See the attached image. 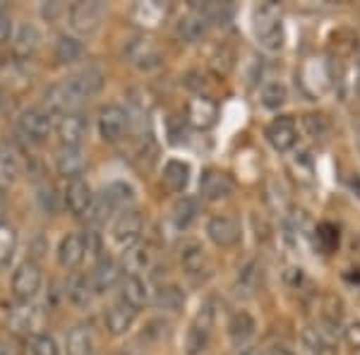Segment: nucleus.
<instances>
[{
    "instance_id": "1",
    "label": "nucleus",
    "mask_w": 360,
    "mask_h": 355,
    "mask_svg": "<svg viewBox=\"0 0 360 355\" xmlns=\"http://www.w3.org/2000/svg\"><path fill=\"white\" fill-rule=\"evenodd\" d=\"M252 32H255V39H257V44L262 46V49L271 51V53L283 49L286 34H283V20H281V13H278L276 5L264 3L255 10Z\"/></svg>"
},
{
    "instance_id": "2",
    "label": "nucleus",
    "mask_w": 360,
    "mask_h": 355,
    "mask_svg": "<svg viewBox=\"0 0 360 355\" xmlns=\"http://www.w3.org/2000/svg\"><path fill=\"white\" fill-rule=\"evenodd\" d=\"M298 82L303 86V91L310 98H319L324 96L329 89L334 86L332 79V67H329V60H322V58H307V60L300 65L298 72Z\"/></svg>"
},
{
    "instance_id": "3",
    "label": "nucleus",
    "mask_w": 360,
    "mask_h": 355,
    "mask_svg": "<svg viewBox=\"0 0 360 355\" xmlns=\"http://www.w3.org/2000/svg\"><path fill=\"white\" fill-rule=\"evenodd\" d=\"M68 15H70V27H72L79 37H91V34H96L103 25L106 5L98 3V0H82V3H75Z\"/></svg>"
},
{
    "instance_id": "4",
    "label": "nucleus",
    "mask_w": 360,
    "mask_h": 355,
    "mask_svg": "<svg viewBox=\"0 0 360 355\" xmlns=\"http://www.w3.org/2000/svg\"><path fill=\"white\" fill-rule=\"evenodd\" d=\"M96 127L103 142L115 144L125 137L127 127H130V113L123 106H118V103H108V106L98 110Z\"/></svg>"
},
{
    "instance_id": "5",
    "label": "nucleus",
    "mask_w": 360,
    "mask_h": 355,
    "mask_svg": "<svg viewBox=\"0 0 360 355\" xmlns=\"http://www.w3.org/2000/svg\"><path fill=\"white\" fill-rule=\"evenodd\" d=\"M41 283H44L41 266H39L37 262L27 259L15 269L10 288H13V295L20 302H29L32 298H37V293L41 290Z\"/></svg>"
},
{
    "instance_id": "6",
    "label": "nucleus",
    "mask_w": 360,
    "mask_h": 355,
    "mask_svg": "<svg viewBox=\"0 0 360 355\" xmlns=\"http://www.w3.org/2000/svg\"><path fill=\"white\" fill-rule=\"evenodd\" d=\"M142 228H144L142 214L132 212V209H125L123 214H118V219H115L113 226H111L113 245L127 252L130 247L137 245L139 235H142Z\"/></svg>"
},
{
    "instance_id": "7",
    "label": "nucleus",
    "mask_w": 360,
    "mask_h": 355,
    "mask_svg": "<svg viewBox=\"0 0 360 355\" xmlns=\"http://www.w3.org/2000/svg\"><path fill=\"white\" fill-rule=\"evenodd\" d=\"M180 266H183L185 276L193 278V281H205L212 273V262H209L207 250L200 245L197 240H185L180 245Z\"/></svg>"
},
{
    "instance_id": "8",
    "label": "nucleus",
    "mask_w": 360,
    "mask_h": 355,
    "mask_svg": "<svg viewBox=\"0 0 360 355\" xmlns=\"http://www.w3.org/2000/svg\"><path fill=\"white\" fill-rule=\"evenodd\" d=\"M17 130L32 142H44L53 130V118L44 108H27L17 115Z\"/></svg>"
},
{
    "instance_id": "9",
    "label": "nucleus",
    "mask_w": 360,
    "mask_h": 355,
    "mask_svg": "<svg viewBox=\"0 0 360 355\" xmlns=\"http://www.w3.org/2000/svg\"><path fill=\"white\" fill-rule=\"evenodd\" d=\"M212 327H214L212 305L200 307L195 322L188 329V339H185V351H188V355H200L202 351H207L209 339H212Z\"/></svg>"
},
{
    "instance_id": "10",
    "label": "nucleus",
    "mask_w": 360,
    "mask_h": 355,
    "mask_svg": "<svg viewBox=\"0 0 360 355\" xmlns=\"http://www.w3.org/2000/svg\"><path fill=\"white\" fill-rule=\"evenodd\" d=\"M123 58L139 70H154L161 65V53L144 37H132L123 44Z\"/></svg>"
},
{
    "instance_id": "11",
    "label": "nucleus",
    "mask_w": 360,
    "mask_h": 355,
    "mask_svg": "<svg viewBox=\"0 0 360 355\" xmlns=\"http://www.w3.org/2000/svg\"><path fill=\"white\" fill-rule=\"evenodd\" d=\"M207 235L217 247H233L240 243V224L229 214H214L207 221Z\"/></svg>"
},
{
    "instance_id": "12",
    "label": "nucleus",
    "mask_w": 360,
    "mask_h": 355,
    "mask_svg": "<svg viewBox=\"0 0 360 355\" xmlns=\"http://www.w3.org/2000/svg\"><path fill=\"white\" fill-rule=\"evenodd\" d=\"M236 190L233 178L229 173L219 171V168H207L200 178V195L207 202H221L226 197H231Z\"/></svg>"
},
{
    "instance_id": "13",
    "label": "nucleus",
    "mask_w": 360,
    "mask_h": 355,
    "mask_svg": "<svg viewBox=\"0 0 360 355\" xmlns=\"http://www.w3.org/2000/svg\"><path fill=\"white\" fill-rule=\"evenodd\" d=\"M266 142L281 154L291 151L298 144V125L291 115H278L266 125Z\"/></svg>"
},
{
    "instance_id": "14",
    "label": "nucleus",
    "mask_w": 360,
    "mask_h": 355,
    "mask_svg": "<svg viewBox=\"0 0 360 355\" xmlns=\"http://www.w3.org/2000/svg\"><path fill=\"white\" fill-rule=\"evenodd\" d=\"M56 257L63 269H75V266L82 264V259L86 257V243L82 233H68V235H63L60 243H58Z\"/></svg>"
},
{
    "instance_id": "15",
    "label": "nucleus",
    "mask_w": 360,
    "mask_h": 355,
    "mask_svg": "<svg viewBox=\"0 0 360 355\" xmlns=\"http://www.w3.org/2000/svg\"><path fill=\"white\" fill-rule=\"evenodd\" d=\"M94 192H91L89 183L84 178H72L65 188V207L75 217H86L91 205H94Z\"/></svg>"
},
{
    "instance_id": "16",
    "label": "nucleus",
    "mask_w": 360,
    "mask_h": 355,
    "mask_svg": "<svg viewBox=\"0 0 360 355\" xmlns=\"http://www.w3.org/2000/svg\"><path fill=\"white\" fill-rule=\"evenodd\" d=\"M303 346L310 351L312 355H332L336 351V334H334V327L329 324H312V327H305L303 331Z\"/></svg>"
},
{
    "instance_id": "17",
    "label": "nucleus",
    "mask_w": 360,
    "mask_h": 355,
    "mask_svg": "<svg viewBox=\"0 0 360 355\" xmlns=\"http://www.w3.org/2000/svg\"><path fill=\"white\" fill-rule=\"evenodd\" d=\"M65 82L70 84V89L77 94L79 101H84V98L96 96L98 91L103 89V72L98 67H84V70H79V72L65 77Z\"/></svg>"
},
{
    "instance_id": "18",
    "label": "nucleus",
    "mask_w": 360,
    "mask_h": 355,
    "mask_svg": "<svg viewBox=\"0 0 360 355\" xmlns=\"http://www.w3.org/2000/svg\"><path fill=\"white\" fill-rule=\"evenodd\" d=\"M86 130H89V123L82 113H65L58 120V137H60L63 147H79L86 137Z\"/></svg>"
},
{
    "instance_id": "19",
    "label": "nucleus",
    "mask_w": 360,
    "mask_h": 355,
    "mask_svg": "<svg viewBox=\"0 0 360 355\" xmlns=\"http://www.w3.org/2000/svg\"><path fill=\"white\" fill-rule=\"evenodd\" d=\"M91 286H94L96 293H108L111 288L118 286L123 281V269L120 264L111 257H101L96 262L94 271H91Z\"/></svg>"
},
{
    "instance_id": "20",
    "label": "nucleus",
    "mask_w": 360,
    "mask_h": 355,
    "mask_svg": "<svg viewBox=\"0 0 360 355\" xmlns=\"http://www.w3.org/2000/svg\"><path fill=\"white\" fill-rule=\"evenodd\" d=\"M219 118V106L207 96H197L188 103V120L190 125H195L197 130H209L217 125Z\"/></svg>"
},
{
    "instance_id": "21",
    "label": "nucleus",
    "mask_w": 360,
    "mask_h": 355,
    "mask_svg": "<svg viewBox=\"0 0 360 355\" xmlns=\"http://www.w3.org/2000/svg\"><path fill=\"white\" fill-rule=\"evenodd\" d=\"M135 317H137V310L135 307H130L127 302H115L106 310V329L111 331L113 336H123L127 331L132 329V324H135Z\"/></svg>"
},
{
    "instance_id": "22",
    "label": "nucleus",
    "mask_w": 360,
    "mask_h": 355,
    "mask_svg": "<svg viewBox=\"0 0 360 355\" xmlns=\"http://www.w3.org/2000/svg\"><path fill=\"white\" fill-rule=\"evenodd\" d=\"M86 166V159L79 147H63L56 154V171L65 178H82V171Z\"/></svg>"
},
{
    "instance_id": "23",
    "label": "nucleus",
    "mask_w": 360,
    "mask_h": 355,
    "mask_svg": "<svg viewBox=\"0 0 360 355\" xmlns=\"http://www.w3.org/2000/svg\"><path fill=\"white\" fill-rule=\"evenodd\" d=\"M161 178H164V185L171 192H183L190 183V164L180 159H168Z\"/></svg>"
},
{
    "instance_id": "24",
    "label": "nucleus",
    "mask_w": 360,
    "mask_h": 355,
    "mask_svg": "<svg viewBox=\"0 0 360 355\" xmlns=\"http://www.w3.org/2000/svg\"><path fill=\"white\" fill-rule=\"evenodd\" d=\"M152 298V293H149V286L147 281H144L142 276H132V273H127L125 281H123V302H127L130 307H144Z\"/></svg>"
},
{
    "instance_id": "25",
    "label": "nucleus",
    "mask_w": 360,
    "mask_h": 355,
    "mask_svg": "<svg viewBox=\"0 0 360 355\" xmlns=\"http://www.w3.org/2000/svg\"><path fill=\"white\" fill-rule=\"evenodd\" d=\"M255 329H257V324H255V317L250 312L238 310V312L231 314V319H229V336H231V341L238 343V346L252 339Z\"/></svg>"
},
{
    "instance_id": "26",
    "label": "nucleus",
    "mask_w": 360,
    "mask_h": 355,
    "mask_svg": "<svg viewBox=\"0 0 360 355\" xmlns=\"http://www.w3.org/2000/svg\"><path fill=\"white\" fill-rule=\"evenodd\" d=\"M207 32H209V22L200 13H195V10L188 17H183L178 25V37L188 44L202 41V39L207 37Z\"/></svg>"
},
{
    "instance_id": "27",
    "label": "nucleus",
    "mask_w": 360,
    "mask_h": 355,
    "mask_svg": "<svg viewBox=\"0 0 360 355\" xmlns=\"http://www.w3.org/2000/svg\"><path fill=\"white\" fill-rule=\"evenodd\" d=\"M53 56H56V60L60 63V65H70V63H77L79 58L84 56V44L79 41L77 37L63 34V37H58V41H56Z\"/></svg>"
},
{
    "instance_id": "28",
    "label": "nucleus",
    "mask_w": 360,
    "mask_h": 355,
    "mask_svg": "<svg viewBox=\"0 0 360 355\" xmlns=\"http://www.w3.org/2000/svg\"><path fill=\"white\" fill-rule=\"evenodd\" d=\"M197 200L193 197H180V200L171 209V221L176 226V231H188L197 219Z\"/></svg>"
},
{
    "instance_id": "29",
    "label": "nucleus",
    "mask_w": 360,
    "mask_h": 355,
    "mask_svg": "<svg viewBox=\"0 0 360 355\" xmlns=\"http://www.w3.org/2000/svg\"><path fill=\"white\" fill-rule=\"evenodd\" d=\"M20 171H22V166H20L17 154L10 147L0 144V190L10 188V185L20 178Z\"/></svg>"
},
{
    "instance_id": "30",
    "label": "nucleus",
    "mask_w": 360,
    "mask_h": 355,
    "mask_svg": "<svg viewBox=\"0 0 360 355\" xmlns=\"http://www.w3.org/2000/svg\"><path fill=\"white\" fill-rule=\"evenodd\" d=\"M68 355H94V334L89 327H72L68 334Z\"/></svg>"
},
{
    "instance_id": "31",
    "label": "nucleus",
    "mask_w": 360,
    "mask_h": 355,
    "mask_svg": "<svg viewBox=\"0 0 360 355\" xmlns=\"http://www.w3.org/2000/svg\"><path fill=\"white\" fill-rule=\"evenodd\" d=\"M41 312H39V307H20V310L13 312V317H10V324H13L15 331H22V334H34L39 327H41ZM37 336V334H34Z\"/></svg>"
},
{
    "instance_id": "32",
    "label": "nucleus",
    "mask_w": 360,
    "mask_h": 355,
    "mask_svg": "<svg viewBox=\"0 0 360 355\" xmlns=\"http://www.w3.org/2000/svg\"><path fill=\"white\" fill-rule=\"evenodd\" d=\"M94 286H91V278L86 276H72L68 281V300L72 302V305L77 307H86L91 302V298H94Z\"/></svg>"
},
{
    "instance_id": "33",
    "label": "nucleus",
    "mask_w": 360,
    "mask_h": 355,
    "mask_svg": "<svg viewBox=\"0 0 360 355\" xmlns=\"http://www.w3.org/2000/svg\"><path fill=\"white\" fill-rule=\"evenodd\" d=\"M39 41H41V34H39V29L34 25H29V22L17 27V32L13 37L15 51H17V53H22V56H29L32 51H37Z\"/></svg>"
},
{
    "instance_id": "34",
    "label": "nucleus",
    "mask_w": 360,
    "mask_h": 355,
    "mask_svg": "<svg viewBox=\"0 0 360 355\" xmlns=\"http://www.w3.org/2000/svg\"><path fill=\"white\" fill-rule=\"evenodd\" d=\"M259 101L269 110L281 108L283 103L288 101V86L283 82H278V79H271V82H266L262 86V91H259Z\"/></svg>"
},
{
    "instance_id": "35",
    "label": "nucleus",
    "mask_w": 360,
    "mask_h": 355,
    "mask_svg": "<svg viewBox=\"0 0 360 355\" xmlns=\"http://www.w3.org/2000/svg\"><path fill=\"white\" fill-rule=\"evenodd\" d=\"M154 264V254L149 247H130L125 252V269L132 273V276H139L142 271L152 269Z\"/></svg>"
},
{
    "instance_id": "36",
    "label": "nucleus",
    "mask_w": 360,
    "mask_h": 355,
    "mask_svg": "<svg viewBox=\"0 0 360 355\" xmlns=\"http://www.w3.org/2000/svg\"><path fill=\"white\" fill-rule=\"evenodd\" d=\"M195 13H200L209 25H226L233 15V8L229 3H195Z\"/></svg>"
},
{
    "instance_id": "37",
    "label": "nucleus",
    "mask_w": 360,
    "mask_h": 355,
    "mask_svg": "<svg viewBox=\"0 0 360 355\" xmlns=\"http://www.w3.org/2000/svg\"><path fill=\"white\" fill-rule=\"evenodd\" d=\"M303 130L307 137L315 139V142H324L332 132V123L324 113H305L303 115Z\"/></svg>"
},
{
    "instance_id": "38",
    "label": "nucleus",
    "mask_w": 360,
    "mask_h": 355,
    "mask_svg": "<svg viewBox=\"0 0 360 355\" xmlns=\"http://www.w3.org/2000/svg\"><path fill=\"white\" fill-rule=\"evenodd\" d=\"M103 195L113 202L115 209L127 207V205H132V202H135V190H132V185L125 183V180H115V183H111Z\"/></svg>"
},
{
    "instance_id": "39",
    "label": "nucleus",
    "mask_w": 360,
    "mask_h": 355,
    "mask_svg": "<svg viewBox=\"0 0 360 355\" xmlns=\"http://www.w3.org/2000/svg\"><path fill=\"white\" fill-rule=\"evenodd\" d=\"M315 243L324 254L334 252L336 245H339V228L334 224H319L315 231Z\"/></svg>"
},
{
    "instance_id": "40",
    "label": "nucleus",
    "mask_w": 360,
    "mask_h": 355,
    "mask_svg": "<svg viewBox=\"0 0 360 355\" xmlns=\"http://www.w3.org/2000/svg\"><path fill=\"white\" fill-rule=\"evenodd\" d=\"M156 305L176 312L185 305V293L178 286H161L159 293H156Z\"/></svg>"
},
{
    "instance_id": "41",
    "label": "nucleus",
    "mask_w": 360,
    "mask_h": 355,
    "mask_svg": "<svg viewBox=\"0 0 360 355\" xmlns=\"http://www.w3.org/2000/svg\"><path fill=\"white\" fill-rule=\"evenodd\" d=\"M115 212V207H113V202L108 200L106 195H101V197H96L94 200V205H91L89 209V214H86V219L91 221V224H106L108 219H111V214Z\"/></svg>"
},
{
    "instance_id": "42",
    "label": "nucleus",
    "mask_w": 360,
    "mask_h": 355,
    "mask_svg": "<svg viewBox=\"0 0 360 355\" xmlns=\"http://www.w3.org/2000/svg\"><path fill=\"white\" fill-rule=\"evenodd\" d=\"M257 281H259V266L257 262H248L245 266L240 269V273H238V293H252L255 288H257Z\"/></svg>"
},
{
    "instance_id": "43",
    "label": "nucleus",
    "mask_w": 360,
    "mask_h": 355,
    "mask_svg": "<svg viewBox=\"0 0 360 355\" xmlns=\"http://www.w3.org/2000/svg\"><path fill=\"white\" fill-rule=\"evenodd\" d=\"M15 245H17L15 228L8 224H0V264L10 262V257L15 254Z\"/></svg>"
},
{
    "instance_id": "44",
    "label": "nucleus",
    "mask_w": 360,
    "mask_h": 355,
    "mask_svg": "<svg viewBox=\"0 0 360 355\" xmlns=\"http://www.w3.org/2000/svg\"><path fill=\"white\" fill-rule=\"evenodd\" d=\"M29 351H32V355H60L58 341L49 334L32 336V341H29Z\"/></svg>"
},
{
    "instance_id": "45",
    "label": "nucleus",
    "mask_w": 360,
    "mask_h": 355,
    "mask_svg": "<svg viewBox=\"0 0 360 355\" xmlns=\"http://www.w3.org/2000/svg\"><path fill=\"white\" fill-rule=\"evenodd\" d=\"M166 15V8L161 3H139L135 8V17L142 20V25H156Z\"/></svg>"
},
{
    "instance_id": "46",
    "label": "nucleus",
    "mask_w": 360,
    "mask_h": 355,
    "mask_svg": "<svg viewBox=\"0 0 360 355\" xmlns=\"http://www.w3.org/2000/svg\"><path fill=\"white\" fill-rule=\"evenodd\" d=\"M341 317H344V310H341V300L336 295H327L324 298V310H322V322L329 324V327H339Z\"/></svg>"
},
{
    "instance_id": "47",
    "label": "nucleus",
    "mask_w": 360,
    "mask_h": 355,
    "mask_svg": "<svg viewBox=\"0 0 360 355\" xmlns=\"http://www.w3.org/2000/svg\"><path fill=\"white\" fill-rule=\"evenodd\" d=\"M37 205L41 209L44 214H56L58 209V195H56V188L53 185H41V188L37 190Z\"/></svg>"
},
{
    "instance_id": "48",
    "label": "nucleus",
    "mask_w": 360,
    "mask_h": 355,
    "mask_svg": "<svg viewBox=\"0 0 360 355\" xmlns=\"http://www.w3.org/2000/svg\"><path fill=\"white\" fill-rule=\"evenodd\" d=\"M168 329H171V324H168L166 319H152V322L147 324V331H144V334L152 336L156 341H161L168 336Z\"/></svg>"
},
{
    "instance_id": "49",
    "label": "nucleus",
    "mask_w": 360,
    "mask_h": 355,
    "mask_svg": "<svg viewBox=\"0 0 360 355\" xmlns=\"http://www.w3.org/2000/svg\"><path fill=\"white\" fill-rule=\"evenodd\" d=\"M344 341L348 343V348L360 353V322H351L344 329Z\"/></svg>"
},
{
    "instance_id": "50",
    "label": "nucleus",
    "mask_w": 360,
    "mask_h": 355,
    "mask_svg": "<svg viewBox=\"0 0 360 355\" xmlns=\"http://www.w3.org/2000/svg\"><path fill=\"white\" fill-rule=\"evenodd\" d=\"M283 278H286V283L288 286H293V288H298L300 283H303V269L300 266H288L286 271H283Z\"/></svg>"
},
{
    "instance_id": "51",
    "label": "nucleus",
    "mask_w": 360,
    "mask_h": 355,
    "mask_svg": "<svg viewBox=\"0 0 360 355\" xmlns=\"http://www.w3.org/2000/svg\"><path fill=\"white\" fill-rule=\"evenodd\" d=\"M13 34V22L8 20L3 13H0V44H5L8 41V37Z\"/></svg>"
},
{
    "instance_id": "52",
    "label": "nucleus",
    "mask_w": 360,
    "mask_h": 355,
    "mask_svg": "<svg viewBox=\"0 0 360 355\" xmlns=\"http://www.w3.org/2000/svg\"><path fill=\"white\" fill-rule=\"evenodd\" d=\"M236 355H264V351H259V348L248 346V348H243V351H238Z\"/></svg>"
},
{
    "instance_id": "53",
    "label": "nucleus",
    "mask_w": 360,
    "mask_h": 355,
    "mask_svg": "<svg viewBox=\"0 0 360 355\" xmlns=\"http://www.w3.org/2000/svg\"><path fill=\"white\" fill-rule=\"evenodd\" d=\"M274 355H293V351H291V348H276V351H274Z\"/></svg>"
},
{
    "instance_id": "54",
    "label": "nucleus",
    "mask_w": 360,
    "mask_h": 355,
    "mask_svg": "<svg viewBox=\"0 0 360 355\" xmlns=\"http://www.w3.org/2000/svg\"><path fill=\"white\" fill-rule=\"evenodd\" d=\"M0 355H10V348H8V343H3V341H0Z\"/></svg>"
},
{
    "instance_id": "55",
    "label": "nucleus",
    "mask_w": 360,
    "mask_h": 355,
    "mask_svg": "<svg viewBox=\"0 0 360 355\" xmlns=\"http://www.w3.org/2000/svg\"><path fill=\"white\" fill-rule=\"evenodd\" d=\"M356 94L360 98V65H358V77H356Z\"/></svg>"
},
{
    "instance_id": "56",
    "label": "nucleus",
    "mask_w": 360,
    "mask_h": 355,
    "mask_svg": "<svg viewBox=\"0 0 360 355\" xmlns=\"http://www.w3.org/2000/svg\"><path fill=\"white\" fill-rule=\"evenodd\" d=\"M353 252L360 254V238H358V240H353Z\"/></svg>"
},
{
    "instance_id": "57",
    "label": "nucleus",
    "mask_w": 360,
    "mask_h": 355,
    "mask_svg": "<svg viewBox=\"0 0 360 355\" xmlns=\"http://www.w3.org/2000/svg\"><path fill=\"white\" fill-rule=\"evenodd\" d=\"M356 137H358V149H360V127H358V135Z\"/></svg>"
},
{
    "instance_id": "58",
    "label": "nucleus",
    "mask_w": 360,
    "mask_h": 355,
    "mask_svg": "<svg viewBox=\"0 0 360 355\" xmlns=\"http://www.w3.org/2000/svg\"><path fill=\"white\" fill-rule=\"evenodd\" d=\"M130 355H132V353H130Z\"/></svg>"
}]
</instances>
